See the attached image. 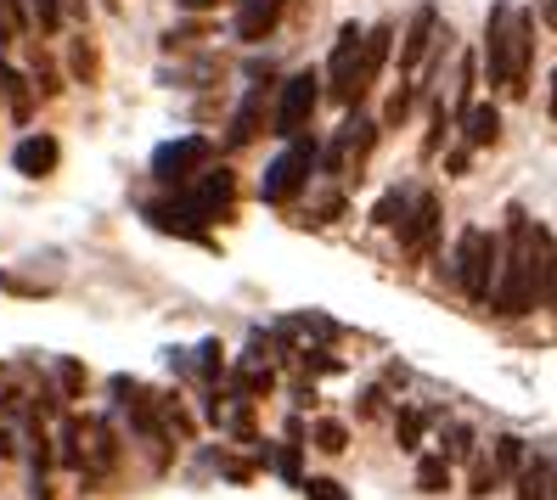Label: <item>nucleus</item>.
Here are the masks:
<instances>
[{
  "label": "nucleus",
  "instance_id": "f257e3e1",
  "mask_svg": "<svg viewBox=\"0 0 557 500\" xmlns=\"http://www.w3.org/2000/svg\"><path fill=\"white\" fill-rule=\"evenodd\" d=\"M310 175H315V141H310V136H293V141L271 158L265 180H259V197H265V203H293V197L310 186Z\"/></svg>",
  "mask_w": 557,
  "mask_h": 500
},
{
  "label": "nucleus",
  "instance_id": "f03ea898",
  "mask_svg": "<svg viewBox=\"0 0 557 500\" xmlns=\"http://www.w3.org/2000/svg\"><path fill=\"white\" fill-rule=\"evenodd\" d=\"M496 237L479 225L462 230V242H456V282H462L468 298H479V304H490V292H496Z\"/></svg>",
  "mask_w": 557,
  "mask_h": 500
},
{
  "label": "nucleus",
  "instance_id": "7ed1b4c3",
  "mask_svg": "<svg viewBox=\"0 0 557 500\" xmlns=\"http://www.w3.org/2000/svg\"><path fill=\"white\" fill-rule=\"evenodd\" d=\"M360 40H367V28L344 23L338 40H333V62H326V96H333L338 108H355L360 96H367V79H360Z\"/></svg>",
  "mask_w": 557,
  "mask_h": 500
},
{
  "label": "nucleus",
  "instance_id": "20e7f679",
  "mask_svg": "<svg viewBox=\"0 0 557 500\" xmlns=\"http://www.w3.org/2000/svg\"><path fill=\"white\" fill-rule=\"evenodd\" d=\"M523 282H530V310H541L557 282V242L541 220H530V230H523Z\"/></svg>",
  "mask_w": 557,
  "mask_h": 500
},
{
  "label": "nucleus",
  "instance_id": "39448f33",
  "mask_svg": "<svg viewBox=\"0 0 557 500\" xmlns=\"http://www.w3.org/2000/svg\"><path fill=\"white\" fill-rule=\"evenodd\" d=\"M315 102H321V79H315V74H293V79L282 85V96H276V113H271L276 136H282V141L305 136V124H310Z\"/></svg>",
  "mask_w": 557,
  "mask_h": 500
},
{
  "label": "nucleus",
  "instance_id": "423d86ee",
  "mask_svg": "<svg viewBox=\"0 0 557 500\" xmlns=\"http://www.w3.org/2000/svg\"><path fill=\"white\" fill-rule=\"evenodd\" d=\"M209 141L203 136H181V141H163L158 152H152V175L163 180V186H186V180H198V170L209 163Z\"/></svg>",
  "mask_w": 557,
  "mask_h": 500
},
{
  "label": "nucleus",
  "instance_id": "0eeeda50",
  "mask_svg": "<svg viewBox=\"0 0 557 500\" xmlns=\"http://www.w3.org/2000/svg\"><path fill=\"white\" fill-rule=\"evenodd\" d=\"M484 74L496 90H507L512 79V0L490 7V28H484Z\"/></svg>",
  "mask_w": 557,
  "mask_h": 500
},
{
  "label": "nucleus",
  "instance_id": "6e6552de",
  "mask_svg": "<svg viewBox=\"0 0 557 500\" xmlns=\"http://www.w3.org/2000/svg\"><path fill=\"white\" fill-rule=\"evenodd\" d=\"M232 191H237V180L225 175V170H209V175H198V186H186L181 197L191 209H198L203 220H220L225 209H232Z\"/></svg>",
  "mask_w": 557,
  "mask_h": 500
},
{
  "label": "nucleus",
  "instance_id": "1a4fd4ad",
  "mask_svg": "<svg viewBox=\"0 0 557 500\" xmlns=\"http://www.w3.org/2000/svg\"><path fill=\"white\" fill-rule=\"evenodd\" d=\"M400 225V242L417 253V248H429L434 242V230H440V197L434 191H422V197H411V214L406 220H395Z\"/></svg>",
  "mask_w": 557,
  "mask_h": 500
},
{
  "label": "nucleus",
  "instance_id": "9d476101",
  "mask_svg": "<svg viewBox=\"0 0 557 500\" xmlns=\"http://www.w3.org/2000/svg\"><path fill=\"white\" fill-rule=\"evenodd\" d=\"M530 62H535V17L530 12H512V79H507L512 96L530 90Z\"/></svg>",
  "mask_w": 557,
  "mask_h": 500
},
{
  "label": "nucleus",
  "instance_id": "9b49d317",
  "mask_svg": "<svg viewBox=\"0 0 557 500\" xmlns=\"http://www.w3.org/2000/svg\"><path fill=\"white\" fill-rule=\"evenodd\" d=\"M287 12V0H243V12H237V40H271V28L282 23Z\"/></svg>",
  "mask_w": 557,
  "mask_h": 500
},
{
  "label": "nucleus",
  "instance_id": "f8f14e48",
  "mask_svg": "<svg viewBox=\"0 0 557 500\" xmlns=\"http://www.w3.org/2000/svg\"><path fill=\"white\" fill-rule=\"evenodd\" d=\"M147 220L158 225V230H175V237H191V242H203V214L186 203V197H175V203H152L147 209Z\"/></svg>",
  "mask_w": 557,
  "mask_h": 500
},
{
  "label": "nucleus",
  "instance_id": "ddd939ff",
  "mask_svg": "<svg viewBox=\"0 0 557 500\" xmlns=\"http://www.w3.org/2000/svg\"><path fill=\"white\" fill-rule=\"evenodd\" d=\"M57 158H62V147H57L51 136H28V141H17V152H12L17 175H28V180H46V175L57 170Z\"/></svg>",
  "mask_w": 557,
  "mask_h": 500
},
{
  "label": "nucleus",
  "instance_id": "4468645a",
  "mask_svg": "<svg viewBox=\"0 0 557 500\" xmlns=\"http://www.w3.org/2000/svg\"><path fill=\"white\" fill-rule=\"evenodd\" d=\"M259 129H265V85H253V90L243 96V108H237L232 129H225V147H248Z\"/></svg>",
  "mask_w": 557,
  "mask_h": 500
},
{
  "label": "nucleus",
  "instance_id": "2eb2a0df",
  "mask_svg": "<svg viewBox=\"0 0 557 500\" xmlns=\"http://www.w3.org/2000/svg\"><path fill=\"white\" fill-rule=\"evenodd\" d=\"M462 136H468V147H496L502 141V113L496 108H468L462 113Z\"/></svg>",
  "mask_w": 557,
  "mask_h": 500
},
{
  "label": "nucleus",
  "instance_id": "dca6fc26",
  "mask_svg": "<svg viewBox=\"0 0 557 500\" xmlns=\"http://www.w3.org/2000/svg\"><path fill=\"white\" fill-rule=\"evenodd\" d=\"M518 500H552V461H530L518 473Z\"/></svg>",
  "mask_w": 557,
  "mask_h": 500
},
{
  "label": "nucleus",
  "instance_id": "f3484780",
  "mask_svg": "<svg viewBox=\"0 0 557 500\" xmlns=\"http://www.w3.org/2000/svg\"><path fill=\"white\" fill-rule=\"evenodd\" d=\"M429 35H434V12H417V23H411V40H406V51H400V68H406V74H417L422 51H429Z\"/></svg>",
  "mask_w": 557,
  "mask_h": 500
},
{
  "label": "nucleus",
  "instance_id": "a211bd4d",
  "mask_svg": "<svg viewBox=\"0 0 557 500\" xmlns=\"http://www.w3.org/2000/svg\"><path fill=\"white\" fill-rule=\"evenodd\" d=\"M417 489L422 495H445L450 489V461L445 455H422L417 461Z\"/></svg>",
  "mask_w": 557,
  "mask_h": 500
},
{
  "label": "nucleus",
  "instance_id": "6ab92c4d",
  "mask_svg": "<svg viewBox=\"0 0 557 500\" xmlns=\"http://www.w3.org/2000/svg\"><path fill=\"white\" fill-rule=\"evenodd\" d=\"M422 427H429V416L422 411H400V422H395V433H400V450H422Z\"/></svg>",
  "mask_w": 557,
  "mask_h": 500
},
{
  "label": "nucleus",
  "instance_id": "aec40b11",
  "mask_svg": "<svg viewBox=\"0 0 557 500\" xmlns=\"http://www.w3.org/2000/svg\"><path fill=\"white\" fill-rule=\"evenodd\" d=\"M315 450H326V455L349 450V427L344 422H315Z\"/></svg>",
  "mask_w": 557,
  "mask_h": 500
},
{
  "label": "nucleus",
  "instance_id": "412c9836",
  "mask_svg": "<svg viewBox=\"0 0 557 500\" xmlns=\"http://www.w3.org/2000/svg\"><path fill=\"white\" fill-rule=\"evenodd\" d=\"M276 473L287 484H299V427H287V445L276 450Z\"/></svg>",
  "mask_w": 557,
  "mask_h": 500
},
{
  "label": "nucleus",
  "instance_id": "4be33fe9",
  "mask_svg": "<svg viewBox=\"0 0 557 500\" xmlns=\"http://www.w3.org/2000/svg\"><path fill=\"white\" fill-rule=\"evenodd\" d=\"M473 455V427H450L445 433V461H468Z\"/></svg>",
  "mask_w": 557,
  "mask_h": 500
},
{
  "label": "nucleus",
  "instance_id": "5701e85b",
  "mask_svg": "<svg viewBox=\"0 0 557 500\" xmlns=\"http://www.w3.org/2000/svg\"><path fill=\"white\" fill-rule=\"evenodd\" d=\"M28 7H35V23L46 28V35H57V28H62V0H28Z\"/></svg>",
  "mask_w": 557,
  "mask_h": 500
},
{
  "label": "nucleus",
  "instance_id": "b1692460",
  "mask_svg": "<svg viewBox=\"0 0 557 500\" xmlns=\"http://www.w3.org/2000/svg\"><path fill=\"white\" fill-rule=\"evenodd\" d=\"M518 461H523V439H512V433H507V439H496V473H512Z\"/></svg>",
  "mask_w": 557,
  "mask_h": 500
},
{
  "label": "nucleus",
  "instance_id": "393cba45",
  "mask_svg": "<svg viewBox=\"0 0 557 500\" xmlns=\"http://www.w3.org/2000/svg\"><path fill=\"white\" fill-rule=\"evenodd\" d=\"M0 17H7L12 40H17V35H23V23H28V0H0Z\"/></svg>",
  "mask_w": 557,
  "mask_h": 500
},
{
  "label": "nucleus",
  "instance_id": "a878e982",
  "mask_svg": "<svg viewBox=\"0 0 557 500\" xmlns=\"http://www.w3.org/2000/svg\"><path fill=\"white\" fill-rule=\"evenodd\" d=\"M220 365H225V360H220V343H203V349H198V377L214 383V377H220Z\"/></svg>",
  "mask_w": 557,
  "mask_h": 500
},
{
  "label": "nucleus",
  "instance_id": "bb28decb",
  "mask_svg": "<svg viewBox=\"0 0 557 500\" xmlns=\"http://www.w3.org/2000/svg\"><path fill=\"white\" fill-rule=\"evenodd\" d=\"M305 495H310V500H349V489H344V484H333V478H310V484H305Z\"/></svg>",
  "mask_w": 557,
  "mask_h": 500
},
{
  "label": "nucleus",
  "instance_id": "cd10ccee",
  "mask_svg": "<svg viewBox=\"0 0 557 500\" xmlns=\"http://www.w3.org/2000/svg\"><path fill=\"white\" fill-rule=\"evenodd\" d=\"M57 377H62V388H69V393H79V383H85V372H79L74 360H62V365H57Z\"/></svg>",
  "mask_w": 557,
  "mask_h": 500
},
{
  "label": "nucleus",
  "instance_id": "c85d7f7f",
  "mask_svg": "<svg viewBox=\"0 0 557 500\" xmlns=\"http://www.w3.org/2000/svg\"><path fill=\"white\" fill-rule=\"evenodd\" d=\"M468 163H473V147H456V152L445 158V170H450V175H468Z\"/></svg>",
  "mask_w": 557,
  "mask_h": 500
},
{
  "label": "nucleus",
  "instance_id": "c756f323",
  "mask_svg": "<svg viewBox=\"0 0 557 500\" xmlns=\"http://www.w3.org/2000/svg\"><path fill=\"white\" fill-rule=\"evenodd\" d=\"M546 113H552V124H557V74H552V102H546Z\"/></svg>",
  "mask_w": 557,
  "mask_h": 500
},
{
  "label": "nucleus",
  "instance_id": "7c9ffc66",
  "mask_svg": "<svg viewBox=\"0 0 557 500\" xmlns=\"http://www.w3.org/2000/svg\"><path fill=\"white\" fill-rule=\"evenodd\" d=\"M181 7H191V12H203V7H220V0H181Z\"/></svg>",
  "mask_w": 557,
  "mask_h": 500
},
{
  "label": "nucleus",
  "instance_id": "2f4dec72",
  "mask_svg": "<svg viewBox=\"0 0 557 500\" xmlns=\"http://www.w3.org/2000/svg\"><path fill=\"white\" fill-rule=\"evenodd\" d=\"M541 12H546V23H557V0H541Z\"/></svg>",
  "mask_w": 557,
  "mask_h": 500
},
{
  "label": "nucleus",
  "instance_id": "473e14b6",
  "mask_svg": "<svg viewBox=\"0 0 557 500\" xmlns=\"http://www.w3.org/2000/svg\"><path fill=\"white\" fill-rule=\"evenodd\" d=\"M552 495H557V461H552Z\"/></svg>",
  "mask_w": 557,
  "mask_h": 500
},
{
  "label": "nucleus",
  "instance_id": "72a5a7b5",
  "mask_svg": "<svg viewBox=\"0 0 557 500\" xmlns=\"http://www.w3.org/2000/svg\"><path fill=\"white\" fill-rule=\"evenodd\" d=\"M552 500H557V495H552Z\"/></svg>",
  "mask_w": 557,
  "mask_h": 500
}]
</instances>
